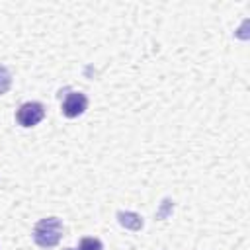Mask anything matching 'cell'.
I'll use <instances>...</instances> for the list:
<instances>
[{
  "mask_svg": "<svg viewBox=\"0 0 250 250\" xmlns=\"http://www.w3.org/2000/svg\"><path fill=\"white\" fill-rule=\"evenodd\" d=\"M10 86H12V74L4 64H0V96L6 94Z\"/></svg>",
  "mask_w": 250,
  "mask_h": 250,
  "instance_id": "obj_6",
  "label": "cell"
},
{
  "mask_svg": "<svg viewBox=\"0 0 250 250\" xmlns=\"http://www.w3.org/2000/svg\"><path fill=\"white\" fill-rule=\"evenodd\" d=\"M62 230H64V227L61 223V219H57V217H45V219H41V221L35 223L31 236H33V242L37 246H41V248H53L62 238Z\"/></svg>",
  "mask_w": 250,
  "mask_h": 250,
  "instance_id": "obj_1",
  "label": "cell"
},
{
  "mask_svg": "<svg viewBox=\"0 0 250 250\" xmlns=\"http://www.w3.org/2000/svg\"><path fill=\"white\" fill-rule=\"evenodd\" d=\"M64 250H76V248H64Z\"/></svg>",
  "mask_w": 250,
  "mask_h": 250,
  "instance_id": "obj_7",
  "label": "cell"
},
{
  "mask_svg": "<svg viewBox=\"0 0 250 250\" xmlns=\"http://www.w3.org/2000/svg\"><path fill=\"white\" fill-rule=\"evenodd\" d=\"M88 107V98L82 94V92H68L62 100V105H61V111L64 117L68 119H74L78 115H82Z\"/></svg>",
  "mask_w": 250,
  "mask_h": 250,
  "instance_id": "obj_3",
  "label": "cell"
},
{
  "mask_svg": "<svg viewBox=\"0 0 250 250\" xmlns=\"http://www.w3.org/2000/svg\"><path fill=\"white\" fill-rule=\"evenodd\" d=\"M76 250H104V244L100 238H94V236H84L80 242H78V248Z\"/></svg>",
  "mask_w": 250,
  "mask_h": 250,
  "instance_id": "obj_5",
  "label": "cell"
},
{
  "mask_svg": "<svg viewBox=\"0 0 250 250\" xmlns=\"http://www.w3.org/2000/svg\"><path fill=\"white\" fill-rule=\"evenodd\" d=\"M117 219L119 223L125 227V229H131V230H139L143 227V217L133 213V211H119L117 213Z\"/></svg>",
  "mask_w": 250,
  "mask_h": 250,
  "instance_id": "obj_4",
  "label": "cell"
},
{
  "mask_svg": "<svg viewBox=\"0 0 250 250\" xmlns=\"http://www.w3.org/2000/svg\"><path fill=\"white\" fill-rule=\"evenodd\" d=\"M45 117V105L41 102H25L16 111V121L21 127H35Z\"/></svg>",
  "mask_w": 250,
  "mask_h": 250,
  "instance_id": "obj_2",
  "label": "cell"
}]
</instances>
